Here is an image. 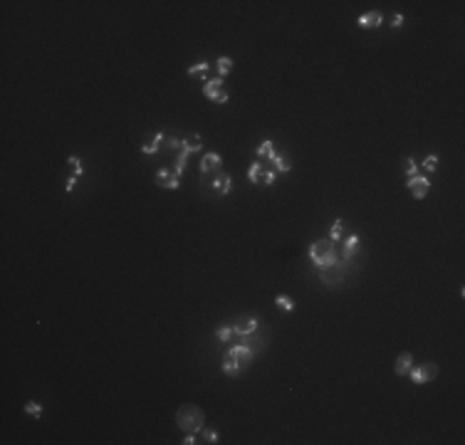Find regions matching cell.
<instances>
[{
    "label": "cell",
    "instance_id": "obj_1",
    "mask_svg": "<svg viewBox=\"0 0 465 445\" xmlns=\"http://www.w3.org/2000/svg\"><path fill=\"white\" fill-rule=\"evenodd\" d=\"M176 420H178V428H181V430H186V433H198V430H203L205 415H203V410H200L198 406H183V408L178 410Z\"/></svg>",
    "mask_w": 465,
    "mask_h": 445
},
{
    "label": "cell",
    "instance_id": "obj_2",
    "mask_svg": "<svg viewBox=\"0 0 465 445\" xmlns=\"http://www.w3.org/2000/svg\"><path fill=\"white\" fill-rule=\"evenodd\" d=\"M310 260L317 265V267H324V265H334L337 262V250H334V243L327 238V240H317L310 245Z\"/></svg>",
    "mask_w": 465,
    "mask_h": 445
},
{
    "label": "cell",
    "instance_id": "obj_3",
    "mask_svg": "<svg viewBox=\"0 0 465 445\" xmlns=\"http://www.w3.org/2000/svg\"><path fill=\"white\" fill-rule=\"evenodd\" d=\"M203 97L210 99L213 104H225L228 102V92H225V82L220 77H213L208 82H203Z\"/></svg>",
    "mask_w": 465,
    "mask_h": 445
},
{
    "label": "cell",
    "instance_id": "obj_4",
    "mask_svg": "<svg viewBox=\"0 0 465 445\" xmlns=\"http://www.w3.org/2000/svg\"><path fill=\"white\" fill-rule=\"evenodd\" d=\"M435 376H438V366H435V364H423V366H416V369L408 371V378H411L416 386H423V383L433 381Z\"/></svg>",
    "mask_w": 465,
    "mask_h": 445
},
{
    "label": "cell",
    "instance_id": "obj_5",
    "mask_svg": "<svg viewBox=\"0 0 465 445\" xmlns=\"http://www.w3.org/2000/svg\"><path fill=\"white\" fill-rule=\"evenodd\" d=\"M406 188L413 193L416 200H423L428 195V190H430V178H426V176H411L408 183H406Z\"/></svg>",
    "mask_w": 465,
    "mask_h": 445
},
{
    "label": "cell",
    "instance_id": "obj_6",
    "mask_svg": "<svg viewBox=\"0 0 465 445\" xmlns=\"http://www.w3.org/2000/svg\"><path fill=\"white\" fill-rule=\"evenodd\" d=\"M342 275H344V265H342V262L319 267V277H322L324 285H337V282H342Z\"/></svg>",
    "mask_w": 465,
    "mask_h": 445
},
{
    "label": "cell",
    "instance_id": "obj_7",
    "mask_svg": "<svg viewBox=\"0 0 465 445\" xmlns=\"http://www.w3.org/2000/svg\"><path fill=\"white\" fill-rule=\"evenodd\" d=\"M156 183L161 188H168V190H178L181 188V178L171 171V168H158L156 171Z\"/></svg>",
    "mask_w": 465,
    "mask_h": 445
},
{
    "label": "cell",
    "instance_id": "obj_8",
    "mask_svg": "<svg viewBox=\"0 0 465 445\" xmlns=\"http://www.w3.org/2000/svg\"><path fill=\"white\" fill-rule=\"evenodd\" d=\"M223 373H225V376H230V378L240 376V373H243V361L225 351V356H223Z\"/></svg>",
    "mask_w": 465,
    "mask_h": 445
},
{
    "label": "cell",
    "instance_id": "obj_9",
    "mask_svg": "<svg viewBox=\"0 0 465 445\" xmlns=\"http://www.w3.org/2000/svg\"><path fill=\"white\" fill-rule=\"evenodd\" d=\"M220 168H223V156L215 153V151H208L203 156V161H200V173H210V171L220 173Z\"/></svg>",
    "mask_w": 465,
    "mask_h": 445
},
{
    "label": "cell",
    "instance_id": "obj_10",
    "mask_svg": "<svg viewBox=\"0 0 465 445\" xmlns=\"http://www.w3.org/2000/svg\"><path fill=\"white\" fill-rule=\"evenodd\" d=\"M356 25H359L361 30H369V28H381V25H384V15H381L379 10L364 13V15L356 20Z\"/></svg>",
    "mask_w": 465,
    "mask_h": 445
},
{
    "label": "cell",
    "instance_id": "obj_11",
    "mask_svg": "<svg viewBox=\"0 0 465 445\" xmlns=\"http://www.w3.org/2000/svg\"><path fill=\"white\" fill-rule=\"evenodd\" d=\"M411 369H413V354H411V351H403V354L398 356L396 366H393V373H396V376H408Z\"/></svg>",
    "mask_w": 465,
    "mask_h": 445
},
{
    "label": "cell",
    "instance_id": "obj_12",
    "mask_svg": "<svg viewBox=\"0 0 465 445\" xmlns=\"http://www.w3.org/2000/svg\"><path fill=\"white\" fill-rule=\"evenodd\" d=\"M213 188H215L220 195H228V193L232 190V178H230L228 173H223V171H220V173L213 178Z\"/></svg>",
    "mask_w": 465,
    "mask_h": 445
},
{
    "label": "cell",
    "instance_id": "obj_13",
    "mask_svg": "<svg viewBox=\"0 0 465 445\" xmlns=\"http://www.w3.org/2000/svg\"><path fill=\"white\" fill-rule=\"evenodd\" d=\"M258 329V319L255 317H248V319H240L235 327H232V332L235 334H240V336H248V334H253Z\"/></svg>",
    "mask_w": 465,
    "mask_h": 445
},
{
    "label": "cell",
    "instance_id": "obj_14",
    "mask_svg": "<svg viewBox=\"0 0 465 445\" xmlns=\"http://www.w3.org/2000/svg\"><path fill=\"white\" fill-rule=\"evenodd\" d=\"M255 156H258V161H263V158H268V161H272V158L277 156V151H275V144H272L270 139H265V141H260V146H258V151H255Z\"/></svg>",
    "mask_w": 465,
    "mask_h": 445
},
{
    "label": "cell",
    "instance_id": "obj_15",
    "mask_svg": "<svg viewBox=\"0 0 465 445\" xmlns=\"http://www.w3.org/2000/svg\"><path fill=\"white\" fill-rule=\"evenodd\" d=\"M263 178H265V166H263V161H253L250 168H248V181L263 185Z\"/></svg>",
    "mask_w": 465,
    "mask_h": 445
},
{
    "label": "cell",
    "instance_id": "obj_16",
    "mask_svg": "<svg viewBox=\"0 0 465 445\" xmlns=\"http://www.w3.org/2000/svg\"><path fill=\"white\" fill-rule=\"evenodd\" d=\"M208 72H210V62H205V60H200V62L188 67V74L191 77H200L203 82H208Z\"/></svg>",
    "mask_w": 465,
    "mask_h": 445
},
{
    "label": "cell",
    "instance_id": "obj_17",
    "mask_svg": "<svg viewBox=\"0 0 465 445\" xmlns=\"http://www.w3.org/2000/svg\"><path fill=\"white\" fill-rule=\"evenodd\" d=\"M228 354H232L235 359H240L243 364L253 359V349H250V346H245V344H235L232 349H228Z\"/></svg>",
    "mask_w": 465,
    "mask_h": 445
},
{
    "label": "cell",
    "instance_id": "obj_18",
    "mask_svg": "<svg viewBox=\"0 0 465 445\" xmlns=\"http://www.w3.org/2000/svg\"><path fill=\"white\" fill-rule=\"evenodd\" d=\"M186 153H195V151H200L203 148V144H200V136L198 134H193V136H186L183 139V146H181Z\"/></svg>",
    "mask_w": 465,
    "mask_h": 445
},
{
    "label": "cell",
    "instance_id": "obj_19",
    "mask_svg": "<svg viewBox=\"0 0 465 445\" xmlns=\"http://www.w3.org/2000/svg\"><path fill=\"white\" fill-rule=\"evenodd\" d=\"M270 163H272L275 173H290V171H292V163H290V161H287V156H282V153H277V156H275Z\"/></svg>",
    "mask_w": 465,
    "mask_h": 445
},
{
    "label": "cell",
    "instance_id": "obj_20",
    "mask_svg": "<svg viewBox=\"0 0 465 445\" xmlns=\"http://www.w3.org/2000/svg\"><path fill=\"white\" fill-rule=\"evenodd\" d=\"M359 243H361L359 235H349V238H347V243H344V260H351V258H354V253L359 250Z\"/></svg>",
    "mask_w": 465,
    "mask_h": 445
},
{
    "label": "cell",
    "instance_id": "obj_21",
    "mask_svg": "<svg viewBox=\"0 0 465 445\" xmlns=\"http://www.w3.org/2000/svg\"><path fill=\"white\" fill-rule=\"evenodd\" d=\"M215 70H218V77L223 79L225 74L232 72V60H230V57H218V60H215Z\"/></svg>",
    "mask_w": 465,
    "mask_h": 445
},
{
    "label": "cell",
    "instance_id": "obj_22",
    "mask_svg": "<svg viewBox=\"0 0 465 445\" xmlns=\"http://www.w3.org/2000/svg\"><path fill=\"white\" fill-rule=\"evenodd\" d=\"M163 139H166L163 134H156V136H154V141H149V144H144V146H141V153H146V156L158 153V144H161Z\"/></svg>",
    "mask_w": 465,
    "mask_h": 445
},
{
    "label": "cell",
    "instance_id": "obj_23",
    "mask_svg": "<svg viewBox=\"0 0 465 445\" xmlns=\"http://www.w3.org/2000/svg\"><path fill=\"white\" fill-rule=\"evenodd\" d=\"M188 156H191V153H186L183 148L178 151V158H176V163H173V173H176L178 178H181V176H183V171H186V163H188Z\"/></svg>",
    "mask_w": 465,
    "mask_h": 445
},
{
    "label": "cell",
    "instance_id": "obj_24",
    "mask_svg": "<svg viewBox=\"0 0 465 445\" xmlns=\"http://www.w3.org/2000/svg\"><path fill=\"white\" fill-rule=\"evenodd\" d=\"M275 304H277L282 312H295V307H297V304L292 302V297H287V295H277V297H275Z\"/></svg>",
    "mask_w": 465,
    "mask_h": 445
},
{
    "label": "cell",
    "instance_id": "obj_25",
    "mask_svg": "<svg viewBox=\"0 0 465 445\" xmlns=\"http://www.w3.org/2000/svg\"><path fill=\"white\" fill-rule=\"evenodd\" d=\"M342 233H344V222H342V218H337V220L332 222V228H329V240L337 243V240L342 238Z\"/></svg>",
    "mask_w": 465,
    "mask_h": 445
},
{
    "label": "cell",
    "instance_id": "obj_26",
    "mask_svg": "<svg viewBox=\"0 0 465 445\" xmlns=\"http://www.w3.org/2000/svg\"><path fill=\"white\" fill-rule=\"evenodd\" d=\"M25 413H28V415H33V418L38 420V418H42V406H40L38 401H35V403L30 401V403H25Z\"/></svg>",
    "mask_w": 465,
    "mask_h": 445
},
{
    "label": "cell",
    "instance_id": "obj_27",
    "mask_svg": "<svg viewBox=\"0 0 465 445\" xmlns=\"http://www.w3.org/2000/svg\"><path fill=\"white\" fill-rule=\"evenodd\" d=\"M232 334H235V332H232V327H218V332H215V336L220 339V341H230L232 339Z\"/></svg>",
    "mask_w": 465,
    "mask_h": 445
},
{
    "label": "cell",
    "instance_id": "obj_28",
    "mask_svg": "<svg viewBox=\"0 0 465 445\" xmlns=\"http://www.w3.org/2000/svg\"><path fill=\"white\" fill-rule=\"evenodd\" d=\"M438 163H440V161H438V156H435V153H428V156L423 158V168H426V171H430V173L438 168Z\"/></svg>",
    "mask_w": 465,
    "mask_h": 445
},
{
    "label": "cell",
    "instance_id": "obj_29",
    "mask_svg": "<svg viewBox=\"0 0 465 445\" xmlns=\"http://www.w3.org/2000/svg\"><path fill=\"white\" fill-rule=\"evenodd\" d=\"M67 163L72 166V176H77V178H79V176L84 173V168H82V161H79L77 156H70V158H67Z\"/></svg>",
    "mask_w": 465,
    "mask_h": 445
},
{
    "label": "cell",
    "instance_id": "obj_30",
    "mask_svg": "<svg viewBox=\"0 0 465 445\" xmlns=\"http://www.w3.org/2000/svg\"><path fill=\"white\" fill-rule=\"evenodd\" d=\"M181 146H183V139H178V136H166V148H168V151H181Z\"/></svg>",
    "mask_w": 465,
    "mask_h": 445
},
{
    "label": "cell",
    "instance_id": "obj_31",
    "mask_svg": "<svg viewBox=\"0 0 465 445\" xmlns=\"http://www.w3.org/2000/svg\"><path fill=\"white\" fill-rule=\"evenodd\" d=\"M403 171H406V176H408V178H411V176H418V163H416L413 158H406Z\"/></svg>",
    "mask_w": 465,
    "mask_h": 445
},
{
    "label": "cell",
    "instance_id": "obj_32",
    "mask_svg": "<svg viewBox=\"0 0 465 445\" xmlns=\"http://www.w3.org/2000/svg\"><path fill=\"white\" fill-rule=\"evenodd\" d=\"M275 178H277V173H275V168H272V171H265V178H263V185H272V183H275Z\"/></svg>",
    "mask_w": 465,
    "mask_h": 445
},
{
    "label": "cell",
    "instance_id": "obj_33",
    "mask_svg": "<svg viewBox=\"0 0 465 445\" xmlns=\"http://www.w3.org/2000/svg\"><path fill=\"white\" fill-rule=\"evenodd\" d=\"M203 438H205V443H218V433L215 430H203Z\"/></svg>",
    "mask_w": 465,
    "mask_h": 445
},
{
    "label": "cell",
    "instance_id": "obj_34",
    "mask_svg": "<svg viewBox=\"0 0 465 445\" xmlns=\"http://www.w3.org/2000/svg\"><path fill=\"white\" fill-rule=\"evenodd\" d=\"M403 20H406V18H403L401 13H398V15H393V20H391V28H393V30H398V28L403 25Z\"/></svg>",
    "mask_w": 465,
    "mask_h": 445
},
{
    "label": "cell",
    "instance_id": "obj_35",
    "mask_svg": "<svg viewBox=\"0 0 465 445\" xmlns=\"http://www.w3.org/2000/svg\"><path fill=\"white\" fill-rule=\"evenodd\" d=\"M75 188H77V176H70V178H67V185H65V190H67V193H72Z\"/></svg>",
    "mask_w": 465,
    "mask_h": 445
},
{
    "label": "cell",
    "instance_id": "obj_36",
    "mask_svg": "<svg viewBox=\"0 0 465 445\" xmlns=\"http://www.w3.org/2000/svg\"><path fill=\"white\" fill-rule=\"evenodd\" d=\"M198 440H195V433H188L186 438H183V445H195Z\"/></svg>",
    "mask_w": 465,
    "mask_h": 445
}]
</instances>
